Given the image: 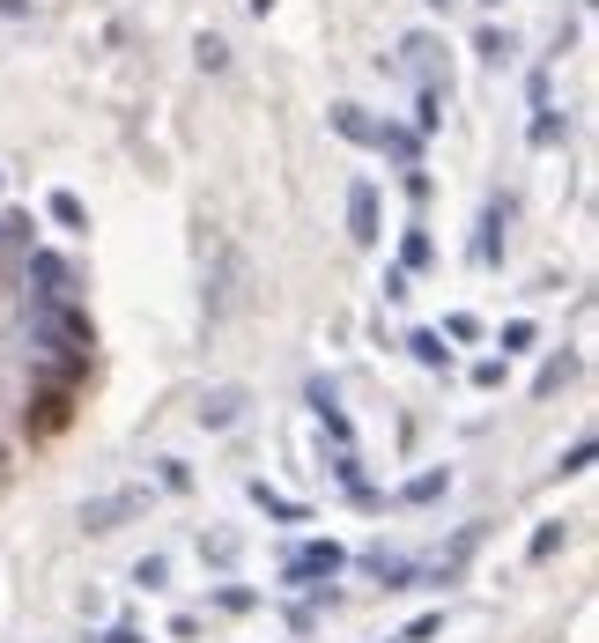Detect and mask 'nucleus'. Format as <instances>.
<instances>
[{"label":"nucleus","mask_w":599,"mask_h":643,"mask_svg":"<svg viewBox=\"0 0 599 643\" xmlns=\"http://www.w3.org/2000/svg\"><path fill=\"white\" fill-rule=\"evenodd\" d=\"M348 570V547H333V540H311V547H296V555H289V584H296V592H326V584L333 577H341Z\"/></svg>","instance_id":"f257e3e1"},{"label":"nucleus","mask_w":599,"mask_h":643,"mask_svg":"<svg viewBox=\"0 0 599 643\" xmlns=\"http://www.w3.org/2000/svg\"><path fill=\"white\" fill-rule=\"evenodd\" d=\"M245 422V385H215L200 400V429H237Z\"/></svg>","instance_id":"f03ea898"},{"label":"nucleus","mask_w":599,"mask_h":643,"mask_svg":"<svg viewBox=\"0 0 599 643\" xmlns=\"http://www.w3.org/2000/svg\"><path fill=\"white\" fill-rule=\"evenodd\" d=\"M348 237L355 244H378V193H370L363 178L348 185Z\"/></svg>","instance_id":"7ed1b4c3"},{"label":"nucleus","mask_w":599,"mask_h":643,"mask_svg":"<svg viewBox=\"0 0 599 643\" xmlns=\"http://www.w3.org/2000/svg\"><path fill=\"white\" fill-rule=\"evenodd\" d=\"M141 503H148V496H104V503L82 510V525H89V533H119V518H134Z\"/></svg>","instance_id":"20e7f679"},{"label":"nucleus","mask_w":599,"mask_h":643,"mask_svg":"<svg viewBox=\"0 0 599 643\" xmlns=\"http://www.w3.org/2000/svg\"><path fill=\"white\" fill-rule=\"evenodd\" d=\"M503 222H511V200H489V215H481V237H474V267H496V252H503Z\"/></svg>","instance_id":"39448f33"},{"label":"nucleus","mask_w":599,"mask_h":643,"mask_svg":"<svg viewBox=\"0 0 599 643\" xmlns=\"http://www.w3.org/2000/svg\"><path fill=\"white\" fill-rule=\"evenodd\" d=\"M333 134L341 141H378V119H363V104H333Z\"/></svg>","instance_id":"423d86ee"},{"label":"nucleus","mask_w":599,"mask_h":643,"mask_svg":"<svg viewBox=\"0 0 599 643\" xmlns=\"http://www.w3.org/2000/svg\"><path fill=\"white\" fill-rule=\"evenodd\" d=\"M252 503L267 510V518H282V525H304V503H289L282 488H267V481H252Z\"/></svg>","instance_id":"0eeeda50"},{"label":"nucleus","mask_w":599,"mask_h":643,"mask_svg":"<svg viewBox=\"0 0 599 643\" xmlns=\"http://www.w3.org/2000/svg\"><path fill=\"white\" fill-rule=\"evenodd\" d=\"M407 348H415V363H422V370H452V348H444V333H415Z\"/></svg>","instance_id":"6e6552de"},{"label":"nucleus","mask_w":599,"mask_h":643,"mask_svg":"<svg viewBox=\"0 0 599 643\" xmlns=\"http://www.w3.org/2000/svg\"><path fill=\"white\" fill-rule=\"evenodd\" d=\"M570 377H577V355H555V363H548V370L533 377V392H540V400H548V392H563Z\"/></svg>","instance_id":"1a4fd4ad"},{"label":"nucleus","mask_w":599,"mask_h":643,"mask_svg":"<svg viewBox=\"0 0 599 643\" xmlns=\"http://www.w3.org/2000/svg\"><path fill=\"white\" fill-rule=\"evenodd\" d=\"M370 577H378L385 592H400V584L415 577V562H400V555H370Z\"/></svg>","instance_id":"9d476101"},{"label":"nucleus","mask_w":599,"mask_h":643,"mask_svg":"<svg viewBox=\"0 0 599 643\" xmlns=\"http://www.w3.org/2000/svg\"><path fill=\"white\" fill-rule=\"evenodd\" d=\"M563 540H570V525H563V518H548V525L533 533V547H526V555H533V562H548V555H555Z\"/></svg>","instance_id":"9b49d317"},{"label":"nucleus","mask_w":599,"mask_h":643,"mask_svg":"<svg viewBox=\"0 0 599 643\" xmlns=\"http://www.w3.org/2000/svg\"><path fill=\"white\" fill-rule=\"evenodd\" d=\"M415 267H429V230H407L400 244V274H415Z\"/></svg>","instance_id":"f8f14e48"},{"label":"nucleus","mask_w":599,"mask_h":643,"mask_svg":"<svg viewBox=\"0 0 599 643\" xmlns=\"http://www.w3.org/2000/svg\"><path fill=\"white\" fill-rule=\"evenodd\" d=\"M52 222H67V230H89V215H82V200H74V193H52Z\"/></svg>","instance_id":"ddd939ff"},{"label":"nucleus","mask_w":599,"mask_h":643,"mask_svg":"<svg viewBox=\"0 0 599 643\" xmlns=\"http://www.w3.org/2000/svg\"><path fill=\"white\" fill-rule=\"evenodd\" d=\"M444 488H452V474H415L407 481V503H429V496H444Z\"/></svg>","instance_id":"4468645a"},{"label":"nucleus","mask_w":599,"mask_h":643,"mask_svg":"<svg viewBox=\"0 0 599 643\" xmlns=\"http://www.w3.org/2000/svg\"><path fill=\"white\" fill-rule=\"evenodd\" d=\"M163 577H171V562H163V555H148V562H134V584H141V592H156Z\"/></svg>","instance_id":"2eb2a0df"},{"label":"nucleus","mask_w":599,"mask_h":643,"mask_svg":"<svg viewBox=\"0 0 599 643\" xmlns=\"http://www.w3.org/2000/svg\"><path fill=\"white\" fill-rule=\"evenodd\" d=\"M518 348H533V318H511V326H503V355H518Z\"/></svg>","instance_id":"dca6fc26"},{"label":"nucleus","mask_w":599,"mask_h":643,"mask_svg":"<svg viewBox=\"0 0 599 643\" xmlns=\"http://www.w3.org/2000/svg\"><path fill=\"white\" fill-rule=\"evenodd\" d=\"M444 333H452V340H474L481 318H474V311H452V318H444Z\"/></svg>","instance_id":"f3484780"},{"label":"nucleus","mask_w":599,"mask_h":643,"mask_svg":"<svg viewBox=\"0 0 599 643\" xmlns=\"http://www.w3.org/2000/svg\"><path fill=\"white\" fill-rule=\"evenodd\" d=\"M481 60H511V37H503V30H481Z\"/></svg>","instance_id":"a211bd4d"},{"label":"nucleus","mask_w":599,"mask_h":643,"mask_svg":"<svg viewBox=\"0 0 599 643\" xmlns=\"http://www.w3.org/2000/svg\"><path fill=\"white\" fill-rule=\"evenodd\" d=\"M585 466H592V437H577V444H570V459H563V474H585Z\"/></svg>","instance_id":"6ab92c4d"},{"label":"nucleus","mask_w":599,"mask_h":643,"mask_svg":"<svg viewBox=\"0 0 599 643\" xmlns=\"http://www.w3.org/2000/svg\"><path fill=\"white\" fill-rule=\"evenodd\" d=\"M437 629H444V614H422V621H415V629H407L400 643H429V636H437Z\"/></svg>","instance_id":"aec40b11"},{"label":"nucleus","mask_w":599,"mask_h":643,"mask_svg":"<svg viewBox=\"0 0 599 643\" xmlns=\"http://www.w3.org/2000/svg\"><path fill=\"white\" fill-rule=\"evenodd\" d=\"M104 643H148V636H141V629H111Z\"/></svg>","instance_id":"412c9836"},{"label":"nucleus","mask_w":599,"mask_h":643,"mask_svg":"<svg viewBox=\"0 0 599 643\" xmlns=\"http://www.w3.org/2000/svg\"><path fill=\"white\" fill-rule=\"evenodd\" d=\"M245 8H252V15H267V8H274V0H245Z\"/></svg>","instance_id":"4be33fe9"},{"label":"nucleus","mask_w":599,"mask_h":643,"mask_svg":"<svg viewBox=\"0 0 599 643\" xmlns=\"http://www.w3.org/2000/svg\"><path fill=\"white\" fill-rule=\"evenodd\" d=\"M429 8H444V0H429Z\"/></svg>","instance_id":"5701e85b"},{"label":"nucleus","mask_w":599,"mask_h":643,"mask_svg":"<svg viewBox=\"0 0 599 643\" xmlns=\"http://www.w3.org/2000/svg\"><path fill=\"white\" fill-rule=\"evenodd\" d=\"M489 8H496V0H489Z\"/></svg>","instance_id":"b1692460"},{"label":"nucleus","mask_w":599,"mask_h":643,"mask_svg":"<svg viewBox=\"0 0 599 643\" xmlns=\"http://www.w3.org/2000/svg\"><path fill=\"white\" fill-rule=\"evenodd\" d=\"M392 643H400V636H392Z\"/></svg>","instance_id":"393cba45"}]
</instances>
